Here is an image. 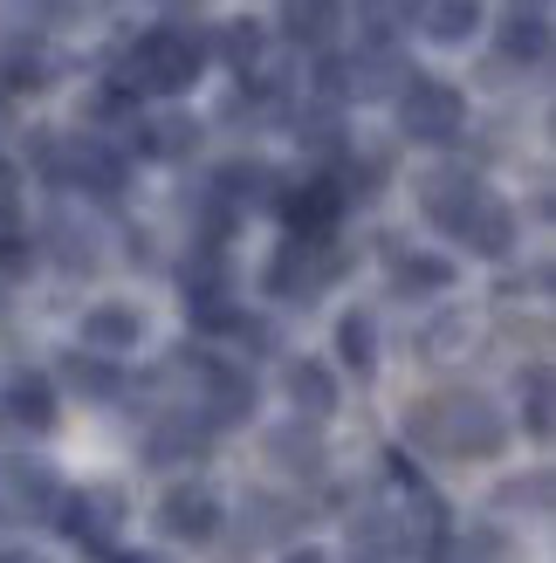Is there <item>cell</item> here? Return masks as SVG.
Listing matches in <instances>:
<instances>
[{
    "label": "cell",
    "mask_w": 556,
    "mask_h": 563,
    "mask_svg": "<svg viewBox=\"0 0 556 563\" xmlns=\"http://www.w3.org/2000/svg\"><path fill=\"white\" fill-rule=\"evenodd\" d=\"M420 200H426V220H440L447 234H460L467 220H475V207L488 200V192H481V179H467V173H426Z\"/></svg>",
    "instance_id": "5"
},
{
    "label": "cell",
    "mask_w": 556,
    "mask_h": 563,
    "mask_svg": "<svg viewBox=\"0 0 556 563\" xmlns=\"http://www.w3.org/2000/svg\"><path fill=\"white\" fill-rule=\"evenodd\" d=\"M220 55H227L234 69H247V63L262 55V27H255V21H234L227 35H220Z\"/></svg>",
    "instance_id": "20"
},
{
    "label": "cell",
    "mask_w": 556,
    "mask_h": 563,
    "mask_svg": "<svg viewBox=\"0 0 556 563\" xmlns=\"http://www.w3.org/2000/svg\"><path fill=\"white\" fill-rule=\"evenodd\" d=\"M509 234H515V220H509V207H502V200H481V207H475V220L460 228V241L475 247V255H502Z\"/></svg>",
    "instance_id": "12"
},
{
    "label": "cell",
    "mask_w": 556,
    "mask_h": 563,
    "mask_svg": "<svg viewBox=\"0 0 556 563\" xmlns=\"http://www.w3.org/2000/svg\"><path fill=\"white\" fill-rule=\"evenodd\" d=\"M502 48L515 55V63H543V55H549V21L515 0V14L502 21Z\"/></svg>",
    "instance_id": "10"
},
{
    "label": "cell",
    "mask_w": 556,
    "mask_h": 563,
    "mask_svg": "<svg viewBox=\"0 0 556 563\" xmlns=\"http://www.w3.org/2000/svg\"><path fill=\"white\" fill-rule=\"evenodd\" d=\"M0 495L21 501V509H48L55 501V482L42 461H0Z\"/></svg>",
    "instance_id": "9"
},
{
    "label": "cell",
    "mask_w": 556,
    "mask_h": 563,
    "mask_svg": "<svg viewBox=\"0 0 556 563\" xmlns=\"http://www.w3.org/2000/svg\"><path fill=\"white\" fill-rule=\"evenodd\" d=\"M200 145V124H186V118H158L152 131H145V152H158V158H179V152H192Z\"/></svg>",
    "instance_id": "17"
},
{
    "label": "cell",
    "mask_w": 556,
    "mask_h": 563,
    "mask_svg": "<svg viewBox=\"0 0 556 563\" xmlns=\"http://www.w3.org/2000/svg\"><path fill=\"white\" fill-rule=\"evenodd\" d=\"M530 433H549V372H530Z\"/></svg>",
    "instance_id": "23"
},
{
    "label": "cell",
    "mask_w": 556,
    "mask_h": 563,
    "mask_svg": "<svg viewBox=\"0 0 556 563\" xmlns=\"http://www.w3.org/2000/svg\"><path fill=\"white\" fill-rule=\"evenodd\" d=\"M262 186H268L262 165H227L220 173V200H241V192H262Z\"/></svg>",
    "instance_id": "22"
},
{
    "label": "cell",
    "mask_w": 556,
    "mask_h": 563,
    "mask_svg": "<svg viewBox=\"0 0 556 563\" xmlns=\"http://www.w3.org/2000/svg\"><path fill=\"white\" fill-rule=\"evenodd\" d=\"M76 179H90V192H118V179H124V165L110 158L103 145H76Z\"/></svg>",
    "instance_id": "18"
},
{
    "label": "cell",
    "mask_w": 556,
    "mask_h": 563,
    "mask_svg": "<svg viewBox=\"0 0 556 563\" xmlns=\"http://www.w3.org/2000/svg\"><path fill=\"white\" fill-rule=\"evenodd\" d=\"M447 282H454V268L433 262V255H399L392 262V289H405V296H433V289H447Z\"/></svg>",
    "instance_id": "16"
},
{
    "label": "cell",
    "mask_w": 556,
    "mask_h": 563,
    "mask_svg": "<svg viewBox=\"0 0 556 563\" xmlns=\"http://www.w3.org/2000/svg\"><path fill=\"white\" fill-rule=\"evenodd\" d=\"M481 27V0H433L426 8V35L433 42H467Z\"/></svg>",
    "instance_id": "13"
},
{
    "label": "cell",
    "mask_w": 556,
    "mask_h": 563,
    "mask_svg": "<svg viewBox=\"0 0 556 563\" xmlns=\"http://www.w3.org/2000/svg\"><path fill=\"white\" fill-rule=\"evenodd\" d=\"M0 563H42V556H0Z\"/></svg>",
    "instance_id": "26"
},
{
    "label": "cell",
    "mask_w": 556,
    "mask_h": 563,
    "mask_svg": "<svg viewBox=\"0 0 556 563\" xmlns=\"http://www.w3.org/2000/svg\"><path fill=\"white\" fill-rule=\"evenodd\" d=\"M200 63H207V48L186 35V27H152L145 42L131 48V76L118 82V90H186L192 76H200Z\"/></svg>",
    "instance_id": "2"
},
{
    "label": "cell",
    "mask_w": 556,
    "mask_h": 563,
    "mask_svg": "<svg viewBox=\"0 0 556 563\" xmlns=\"http://www.w3.org/2000/svg\"><path fill=\"white\" fill-rule=\"evenodd\" d=\"M371 344H378V336H371V323H365V317H344V330H337V351L357 364V372H371V357H378Z\"/></svg>",
    "instance_id": "19"
},
{
    "label": "cell",
    "mask_w": 556,
    "mask_h": 563,
    "mask_svg": "<svg viewBox=\"0 0 556 563\" xmlns=\"http://www.w3.org/2000/svg\"><path fill=\"white\" fill-rule=\"evenodd\" d=\"M69 385H76V391H118V372H103L97 357L76 351V357H69Z\"/></svg>",
    "instance_id": "21"
},
{
    "label": "cell",
    "mask_w": 556,
    "mask_h": 563,
    "mask_svg": "<svg viewBox=\"0 0 556 563\" xmlns=\"http://www.w3.org/2000/svg\"><path fill=\"white\" fill-rule=\"evenodd\" d=\"M282 27H289V42H330L337 35V0H289L282 8Z\"/></svg>",
    "instance_id": "11"
},
{
    "label": "cell",
    "mask_w": 556,
    "mask_h": 563,
    "mask_svg": "<svg viewBox=\"0 0 556 563\" xmlns=\"http://www.w3.org/2000/svg\"><path fill=\"white\" fill-rule=\"evenodd\" d=\"M337 207H344V186H337V179H310V186L282 192V220H289L302 241H316L330 220H337Z\"/></svg>",
    "instance_id": "6"
},
{
    "label": "cell",
    "mask_w": 556,
    "mask_h": 563,
    "mask_svg": "<svg viewBox=\"0 0 556 563\" xmlns=\"http://www.w3.org/2000/svg\"><path fill=\"white\" fill-rule=\"evenodd\" d=\"M110 563H145V556H110Z\"/></svg>",
    "instance_id": "27"
},
{
    "label": "cell",
    "mask_w": 556,
    "mask_h": 563,
    "mask_svg": "<svg viewBox=\"0 0 556 563\" xmlns=\"http://www.w3.org/2000/svg\"><path fill=\"white\" fill-rule=\"evenodd\" d=\"M399 124H405V137H420V145H454L460 124H467V103H460L454 82L412 76L405 97H399Z\"/></svg>",
    "instance_id": "3"
},
{
    "label": "cell",
    "mask_w": 556,
    "mask_h": 563,
    "mask_svg": "<svg viewBox=\"0 0 556 563\" xmlns=\"http://www.w3.org/2000/svg\"><path fill=\"white\" fill-rule=\"evenodd\" d=\"M137 336H145V309L131 302H97L82 317V344L90 351H137Z\"/></svg>",
    "instance_id": "7"
},
{
    "label": "cell",
    "mask_w": 556,
    "mask_h": 563,
    "mask_svg": "<svg viewBox=\"0 0 556 563\" xmlns=\"http://www.w3.org/2000/svg\"><path fill=\"white\" fill-rule=\"evenodd\" d=\"M289 399L310 412V419H323L330 406H337V385H330L323 364H289Z\"/></svg>",
    "instance_id": "15"
},
{
    "label": "cell",
    "mask_w": 556,
    "mask_h": 563,
    "mask_svg": "<svg viewBox=\"0 0 556 563\" xmlns=\"http://www.w3.org/2000/svg\"><path fill=\"white\" fill-rule=\"evenodd\" d=\"M69 537L76 543H103L110 537V522H118V495H82V501H69Z\"/></svg>",
    "instance_id": "14"
},
{
    "label": "cell",
    "mask_w": 556,
    "mask_h": 563,
    "mask_svg": "<svg viewBox=\"0 0 556 563\" xmlns=\"http://www.w3.org/2000/svg\"><path fill=\"white\" fill-rule=\"evenodd\" d=\"M412 440L433 446V454H475V461H488L494 446L509 440V427L494 419L488 399H475V391H454V399H426L420 412H412Z\"/></svg>",
    "instance_id": "1"
},
{
    "label": "cell",
    "mask_w": 556,
    "mask_h": 563,
    "mask_svg": "<svg viewBox=\"0 0 556 563\" xmlns=\"http://www.w3.org/2000/svg\"><path fill=\"white\" fill-rule=\"evenodd\" d=\"M158 522L173 529V537H186V543H207L213 529H220V495L207 482H179L173 495L158 501Z\"/></svg>",
    "instance_id": "4"
},
{
    "label": "cell",
    "mask_w": 556,
    "mask_h": 563,
    "mask_svg": "<svg viewBox=\"0 0 556 563\" xmlns=\"http://www.w3.org/2000/svg\"><path fill=\"white\" fill-rule=\"evenodd\" d=\"M8 412L21 427H55V385L42 372H14L8 378Z\"/></svg>",
    "instance_id": "8"
},
{
    "label": "cell",
    "mask_w": 556,
    "mask_h": 563,
    "mask_svg": "<svg viewBox=\"0 0 556 563\" xmlns=\"http://www.w3.org/2000/svg\"><path fill=\"white\" fill-rule=\"evenodd\" d=\"M14 200H21V179H14V165H0V220L14 213Z\"/></svg>",
    "instance_id": "24"
},
{
    "label": "cell",
    "mask_w": 556,
    "mask_h": 563,
    "mask_svg": "<svg viewBox=\"0 0 556 563\" xmlns=\"http://www.w3.org/2000/svg\"><path fill=\"white\" fill-rule=\"evenodd\" d=\"M282 563H330L323 550H296V556H282Z\"/></svg>",
    "instance_id": "25"
}]
</instances>
